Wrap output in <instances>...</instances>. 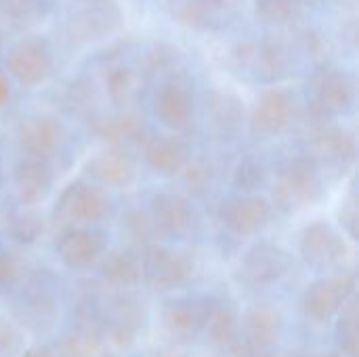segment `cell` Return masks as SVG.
Returning <instances> with one entry per match:
<instances>
[{
  "mask_svg": "<svg viewBox=\"0 0 359 357\" xmlns=\"http://www.w3.org/2000/svg\"><path fill=\"white\" fill-rule=\"evenodd\" d=\"M322 196L320 162L309 154H299L284 162L273 187V204L284 215H297Z\"/></svg>",
  "mask_w": 359,
  "mask_h": 357,
  "instance_id": "cell-1",
  "label": "cell"
},
{
  "mask_svg": "<svg viewBox=\"0 0 359 357\" xmlns=\"http://www.w3.org/2000/svg\"><path fill=\"white\" fill-rule=\"evenodd\" d=\"M299 252L309 269L324 276L347 274L343 269L351 259V248L345 240V234L326 221H313L303 227Z\"/></svg>",
  "mask_w": 359,
  "mask_h": 357,
  "instance_id": "cell-2",
  "label": "cell"
},
{
  "mask_svg": "<svg viewBox=\"0 0 359 357\" xmlns=\"http://www.w3.org/2000/svg\"><path fill=\"white\" fill-rule=\"evenodd\" d=\"M309 116L311 126L332 122L334 116L347 114L355 101V88L349 74L341 67L326 65L318 69L309 84Z\"/></svg>",
  "mask_w": 359,
  "mask_h": 357,
  "instance_id": "cell-3",
  "label": "cell"
},
{
  "mask_svg": "<svg viewBox=\"0 0 359 357\" xmlns=\"http://www.w3.org/2000/svg\"><path fill=\"white\" fill-rule=\"evenodd\" d=\"M141 257V280L156 292H172L183 288L194 276V261L187 252L149 244Z\"/></svg>",
  "mask_w": 359,
  "mask_h": 357,
  "instance_id": "cell-4",
  "label": "cell"
},
{
  "mask_svg": "<svg viewBox=\"0 0 359 357\" xmlns=\"http://www.w3.org/2000/svg\"><path fill=\"white\" fill-rule=\"evenodd\" d=\"M355 276L337 274L311 282L301 295V309L313 322H328L337 318L343 307L355 297Z\"/></svg>",
  "mask_w": 359,
  "mask_h": 357,
  "instance_id": "cell-5",
  "label": "cell"
},
{
  "mask_svg": "<svg viewBox=\"0 0 359 357\" xmlns=\"http://www.w3.org/2000/svg\"><path fill=\"white\" fill-rule=\"evenodd\" d=\"M57 217L69 225H97L109 215V200L101 187L86 181H74L59 194Z\"/></svg>",
  "mask_w": 359,
  "mask_h": 357,
  "instance_id": "cell-6",
  "label": "cell"
},
{
  "mask_svg": "<svg viewBox=\"0 0 359 357\" xmlns=\"http://www.w3.org/2000/svg\"><path fill=\"white\" fill-rule=\"evenodd\" d=\"M217 219L233 236H255L271 223L273 204L259 194H236L219 204Z\"/></svg>",
  "mask_w": 359,
  "mask_h": 357,
  "instance_id": "cell-7",
  "label": "cell"
},
{
  "mask_svg": "<svg viewBox=\"0 0 359 357\" xmlns=\"http://www.w3.org/2000/svg\"><path fill=\"white\" fill-rule=\"evenodd\" d=\"M154 112L158 120L172 130H183L194 120L196 95L194 82L185 72H172L156 90Z\"/></svg>",
  "mask_w": 359,
  "mask_h": 357,
  "instance_id": "cell-8",
  "label": "cell"
},
{
  "mask_svg": "<svg viewBox=\"0 0 359 357\" xmlns=\"http://www.w3.org/2000/svg\"><path fill=\"white\" fill-rule=\"evenodd\" d=\"M107 250V236L93 225L63 227L55 240V252L59 261L69 269H88L103 259Z\"/></svg>",
  "mask_w": 359,
  "mask_h": 357,
  "instance_id": "cell-9",
  "label": "cell"
},
{
  "mask_svg": "<svg viewBox=\"0 0 359 357\" xmlns=\"http://www.w3.org/2000/svg\"><path fill=\"white\" fill-rule=\"evenodd\" d=\"M6 69L21 86L42 84L53 69L50 46L42 36H25L6 53Z\"/></svg>",
  "mask_w": 359,
  "mask_h": 357,
  "instance_id": "cell-10",
  "label": "cell"
},
{
  "mask_svg": "<svg viewBox=\"0 0 359 357\" xmlns=\"http://www.w3.org/2000/svg\"><path fill=\"white\" fill-rule=\"evenodd\" d=\"M212 305H215L212 301L200 299V297L172 299L164 303L160 320H162V328L166 337L181 345L194 343L204 332Z\"/></svg>",
  "mask_w": 359,
  "mask_h": 357,
  "instance_id": "cell-11",
  "label": "cell"
},
{
  "mask_svg": "<svg viewBox=\"0 0 359 357\" xmlns=\"http://www.w3.org/2000/svg\"><path fill=\"white\" fill-rule=\"evenodd\" d=\"M297 99L288 88H267L252 109V130L259 137H278L294 120Z\"/></svg>",
  "mask_w": 359,
  "mask_h": 357,
  "instance_id": "cell-12",
  "label": "cell"
},
{
  "mask_svg": "<svg viewBox=\"0 0 359 357\" xmlns=\"http://www.w3.org/2000/svg\"><path fill=\"white\" fill-rule=\"evenodd\" d=\"M236 63L250 72L257 80L273 82L286 74V53L276 40H257V42H240L233 50Z\"/></svg>",
  "mask_w": 359,
  "mask_h": 357,
  "instance_id": "cell-13",
  "label": "cell"
},
{
  "mask_svg": "<svg viewBox=\"0 0 359 357\" xmlns=\"http://www.w3.org/2000/svg\"><path fill=\"white\" fill-rule=\"evenodd\" d=\"M65 141L63 124L53 116H27L17 124V143L29 158L48 160Z\"/></svg>",
  "mask_w": 359,
  "mask_h": 357,
  "instance_id": "cell-14",
  "label": "cell"
},
{
  "mask_svg": "<svg viewBox=\"0 0 359 357\" xmlns=\"http://www.w3.org/2000/svg\"><path fill=\"white\" fill-rule=\"evenodd\" d=\"M149 215L162 236L181 240L196 227V208L191 200L177 191H158L151 198Z\"/></svg>",
  "mask_w": 359,
  "mask_h": 357,
  "instance_id": "cell-15",
  "label": "cell"
},
{
  "mask_svg": "<svg viewBox=\"0 0 359 357\" xmlns=\"http://www.w3.org/2000/svg\"><path fill=\"white\" fill-rule=\"evenodd\" d=\"M292 269V257L278 244L261 242L242 259V274L250 284L269 286L280 282Z\"/></svg>",
  "mask_w": 359,
  "mask_h": 357,
  "instance_id": "cell-16",
  "label": "cell"
},
{
  "mask_svg": "<svg viewBox=\"0 0 359 357\" xmlns=\"http://www.w3.org/2000/svg\"><path fill=\"white\" fill-rule=\"evenodd\" d=\"M282 330H284L282 314L267 303L252 305L242 318L244 345L259 353H267L269 349H273L282 339Z\"/></svg>",
  "mask_w": 359,
  "mask_h": 357,
  "instance_id": "cell-17",
  "label": "cell"
},
{
  "mask_svg": "<svg viewBox=\"0 0 359 357\" xmlns=\"http://www.w3.org/2000/svg\"><path fill=\"white\" fill-rule=\"evenodd\" d=\"M86 173L90 181L97 183V187H128L137 177L135 160L130 154L116 147L97 151L86 162Z\"/></svg>",
  "mask_w": 359,
  "mask_h": 357,
  "instance_id": "cell-18",
  "label": "cell"
},
{
  "mask_svg": "<svg viewBox=\"0 0 359 357\" xmlns=\"http://www.w3.org/2000/svg\"><path fill=\"white\" fill-rule=\"evenodd\" d=\"M143 158L160 177H177L189 164V149L175 135H156L143 143Z\"/></svg>",
  "mask_w": 359,
  "mask_h": 357,
  "instance_id": "cell-19",
  "label": "cell"
},
{
  "mask_svg": "<svg viewBox=\"0 0 359 357\" xmlns=\"http://www.w3.org/2000/svg\"><path fill=\"white\" fill-rule=\"evenodd\" d=\"M311 141L320 158H324L328 164L337 166H347L355 160L358 154V143L355 135L334 122H324L318 126H311ZM313 156V158H318Z\"/></svg>",
  "mask_w": 359,
  "mask_h": 357,
  "instance_id": "cell-20",
  "label": "cell"
},
{
  "mask_svg": "<svg viewBox=\"0 0 359 357\" xmlns=\"http://www.w3.org/2000/svg\"><path fill=\"white\" fill-rule=\"evenodd\" d=\"M13 181L23 206H36L53 187V173L46 160L23 156L13 166Z\"/></svg>",
  "mask_w": 359,
  "mask_h": 357,
  "instance_id": "cell-21",
  "label": "cell"
},
{
  "mask_svg": "<svg viewBox=\"0 0 359 357\" xmlns=\"http://www.w3.org/2000/svg\"><path fill=\"white\" fill-rule=\"evenodd\" d=\"M120 21L118 6L111 0H82V4L72 13L69 27L76 36L97 38L116 29Z\"/></svg>",
  "mask_w": 359,
  "mask_h": 357,
  "instance_id": "cell-22",
  "label": "cell"
},
{
  "mask_svg": "<svg viewBox=\"0 0 359 357\" xmlns=\"http://www.w3.org/2000/svg\"><path fill=\"white\" fill-rule=\"evenodd\" d=\"M93 130L107 141L111 147L128 151V147L135 145H143L147 141L145 137V124L143 118H139L133 112H124L118 116H109V118H101L93 124Z\"/></svg>",
  "mask_w": 359,
  "mask_h": 357,
  "instance_id": "cell-23",
  "label": "cell"
},
{
  "mask_svg": "<svg viewBox=\"0 0 359 357\" xmlns=\"http://www.w3.org/2000/svg\"><path fill=\"white\" fill-rule=\"evenodd\" d=\"M101 276L111 286L133 288L141 282V257L128 248L105 252L101 259Z\"/></svg>",
  "mask_w": 359,
  "mask_h": 357,
  "instance_id": "cell-24",
  "label": "cell"
},
{
  "mask_svg": "<svg viewBox=\"0 0 359 357\" xmlns=\"http://www.w3.org/2000/svg\"><path fill=\"white\" fill-rule=\"evenodd\" d=\"M172 17L185 27L198 32H212L227 23V17L212 0H177L172 4Z\"/></svg>",
  "mask_w": 359,
  "mask_h": 357,
  "instance_id": "cell-25",
  "label": "cell"
},
{
  "mask_svg": "<svg viewBox=\"0 0 359 357\" xmlns=\"http://www.w3.org/2000/svg\"><path fill=\"white\" fill-rule=\"evenodd\" d=\"M105 88L116 105H128L139 95L141 76L128 65H114L105 74Z\"/></svg>",
  "mask_w": 359,
  "mask_h": 357,
  "instance_id": "cell-26",
  "label": "cell"
},
{
  "mask_svg": "<svg viewBox=\"0 0 359 357\" xmlns=\"http://www.w3.org/2000/svg\"><path fill=\"white\" fill-rule=\"evenodd\" d=\"M238 330H240V322H238L236 314L229 307L215 303L212 309H210L206 328H204V332L208 335V339L212 343L221 345V347H229V345L236 343Z\"/></svg>",
  "mask_w": 359,
  "mask_h": 357,
  "instance_id": "cell-27",
  "label": "cell"
},
{
  "mask_svg": "<svg viewBox=\"0 0 359 357\" xmlns=\"http://www.w3.org/2000/svg\"><path fill=\"white\" fill-rule=\"evenodd\" d=\"M6 231L19 244H34L44 231V219L40 213H36L32 206H27L8 217Z\"/></svg>",
  "mask_w": 359,
  "mask_h": 357,
  "instance_id": "cell-28",
  "label": "cell"
},
{
  "mask_svg": "<svg viewBox=\"0 0 359 357\" xmlns=\"http://www.w3.org/2000/svg\"><path fill=\"white\" fill-rule=\"evenodd\" d=\"M358 307H355V297L343 307V311L339 314V322H337V343L343 351V357H355L358 356Z\"/></svg>",
  "mask_w": 359,
  "mask_h": 357,
  "instance_id": "cell-29",
  "label": "cell"
},
{
  "mask_svg": "<svg viewBox=\"0 0 359 357\" xmlns=\"http://www.w3.org/2000/svg\"><path fill=\"white\" fill-rule=\"evenodd\" d=\"M265 181H267V170L261 160H257L255 156H244L238 162L233 170V185L242 194H255L265 185Z\"/></svg>",
  "mask_w": 359,
  "mask_h": 357,
  "instance_id": "cell-30",
  "label": "cell"
},
{
  "mask_svg": "<svg viewBox=\"0 0 359 357\" xmlns=\"http://www.w3.org/2000/svg\"><path fill=\"white\" fill-rule=\"evenodd\" d=\"M139 330V316L133 307V303L128 301H118V307L111 316L109 322V335L118 345H126L133 341V337Z\"/></svg>",
  "mask_w": 359,
  "mask_h": 357,
  "instance_id": "cell-31",
  "label": "cell"
},
{
  "mask_svg": "<svg viewBox=\"0 0 359 357\" xmlns=\"http://www.w3.org/2000/svg\"><path fill=\"white\" fill-rule=\"evenodd\" d=\"M124 227H126V234L130 236L133 242L141 244L143 248L154 244V236L160 234L151 215L149 213H141V210H130L126 215V221H124Z\"/></svg>",
  "mask_w": 359,
  "mask_h": 357,
  "instance_id": "cell-32",
  "label": "cell"
},
{
  "mask_svg": "<svg viewBox=\"0 0 359 357\" xmlns=\"http://www.w3.org/2000/svg\"><path fill=\"white\" fill-rule=\"evenodd\" d=\"M297 0H255V13L267 23H288L297 15Z\"/></svg>",
  "mask_w": 359,
  "mask_h": 357,
  "instance_id": "cell-33",
  "label": "cell"
},
{
  "mask_svg": "<svg viewBox=\"0 0 359 357\" xmlns=\"http://www.w3.org/2000/svg\"><path fill=\"white\" fill-rule=\"evenodd\" d=\"M175 61H177V50L172 46H168L166 42H158L154 44L149 50H147V57H145V65L149 72H168L175 67Z\"/></svg>",
  "mask_w": 359,
  "mask_h": 357,
  "instance_id": "cell-34",
  "label": "cell"
},
{
  "mask_svg": "<svg viewBox=\"0 0 359 357\" xmlns=\"http://www.w3.org/2000/svg\"><path fill=\"white\" fill-rule=\"evenodd\" d=\"M97 343L88 335H67L61 341V357H95Z\"/></svg>",
  "mask_w": 359,
  "mask_h": 357,
  "instance_id": "cell-35",
  "label": "cell"
},
{
  "mask_svg": "<svg viewBox=\"0 0 359 357\" xmlns=\"http://www.w3.org/2000/svg\"><path fill=\"white\" fill-rule=\"evenodd\" d=\"M17 280H19V265L15 257L4 246H0V295L13 290Z\"/></svg>",
  "mask_w": 359,
  "mask_h": 357,
  "instance_id": "cell-36",
  "label": "cell"
},
{
  "mask_svg": "<svg viewBox=\"0 0 359 357\" xmlns=\"http://www.w3.org/2000/svg\"><path fill=\"white\" fill-rule=\"evenodd\" d=\"M358 198H355V191L349 194V198L343 202V206L339 208V221L343 225V229L349 234L351 240H358Z\"/></svg>",
  "mask_w": 359,
  "mask_h": 357,
  "instance_id": "cell-37",
  "label": "cell"
},
{
  "mask_svg": "<svg viewBox=\"0 0 359 357\" xmlns=\"http://www.w3.org/2000/svg\"><path fill=\"white\" fill-rule=\"evenodd\" d=\"M21 357H57L53 351H48L46 347H32V349H27L25 353Z\"/></svg>",
  "mask_w": 359,
  "mask_h": 357,
  "instance_id": "cell-38",
  "label": "cell"
},
{
  "mask_svg": "<svg viewBox=\"0 0 359 357\" xmlns=\"http://www.w3.org/2000/svg\"><path fill=\"white\" fill-rule=\"evenodd\" d=\"M8 93H11V88H8V82H6V78L0 74V105H4V103H6V99H8Z\"/></svg>",
  "mask_w": 359,
  "mask_h": 357,
  "instance_id": "cell-39",
  "label": "cell"
},
{
  "mask_svg": "<svg viewBox=\"0 0 359 357\" xmlns=\"http://www.w3.org/2000/svg\"><path fill=\"white\" fill-rule=\"evenodd\" d=\"M326 357H343V356H337V353H330V356H326Z\"/></svg>",
  "mask_w": 359,
  "mask_h": 357,
  "instance_id": "cell-40",
  "label": "cell"
},
{
  "mask_svg": "<svg viewBox=\"0 0 359 357\" xmlns=\"http://www.w3.org/2000/svg\"><path fill=\"white\" fill-rule=\"evenodd\" d=\"M2 2H4V0H0V6H2Z\"/></svg>",
  "mask_w": 359,
  "mask_h": 357,
  "instance_id": "cell-41",
  "label": "cell"
}]
</instances>
